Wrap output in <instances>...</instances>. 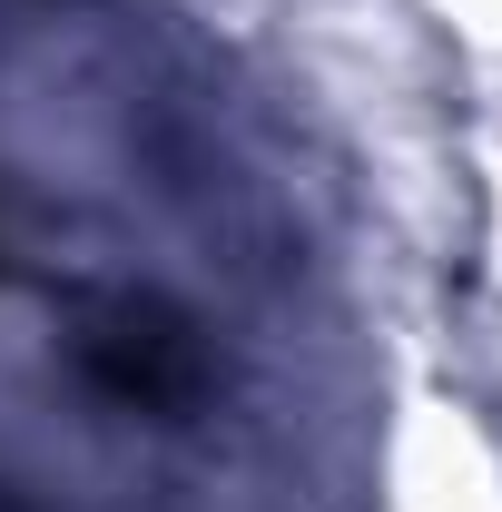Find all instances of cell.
<instances>
[{
    "mask_svg": "<svg viewBox=\"0 0 502 512\" xmlns=\"http://www.w3.org/2000/svg\"><path fill=\"white\" fill-rule=\"evenodd\" d=\"M79 375L99 384L109 404H128V414H188L207 394V375H217V355H207L188 306H168V296H109L89 316V335H79Z\"/></svg>",
    "mask_w": 502,
    "mask_h": 512,
    "instance_id": "6da1fadb",
    "label": "cell"
}]
</instances>
